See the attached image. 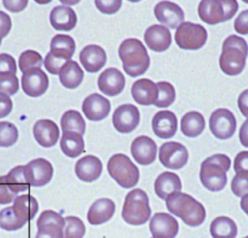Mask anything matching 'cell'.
Wrapping results in <instances>:
<instances>
[{"instance_id": "1", "label": "cell", "mask_w": 248, "mask_h": 238, "mask_svg": "<svg viewBox=\"0 0 248 238\" xmlns=\"http://www.w3.org/2000/svg\"><path fill=\"white\" fill-rule=\"evenodd\" d=\"M166 202L168 210L189 227H198L205 221V207L188 194L176 192L169 195Z\"/></svg>"}, {"instance_id": "2", "label": "cell", "mask_w": 248, "mask_h": 238, "mask_svg": "<svg viewBox=\"0 0 248 238\" xmlns=\"http://www.w3.org/2000/svg\"><path fill=\"white\" fill-rule=\"evenodd\" d=\"M119 53L124 71L130 77L142 75L150 67V59L147 49L139 39H125L119 47Z\"/></svg>"}, {"instance_id": "3", "label": "cell", "mask_w": 248, "mask_h": 238, "mask_svg": "<svg viewBox=\"0 0 248 238\" xmlns=\"http://www.w3.org/2000/svg\"><path fill=\"white\" fill-rule=\"evenodd\" d=\"M248 55V45L243 38L236 35L229 36L223 43L219 65L221 71L229 76L243 72Z\"/></svg>"}, {"instance_id": "4", "label": "cell", "mask_w": 248, "mask_h": 238, "mask_svg": "<svg viewBox=\"0 0 248 238\" xmlns=\"http://www.w3.org/2000/svg\"><path fill=\"white\" fill-rule=\"evenodd\" d=\"M230 166L231 160L225 154H216L205 159L200 172L202 185L211 192L222 190L227 185V172Z\"/></svg>"}, {"instance_id": "5", "label": "cell", "mask_w": 248, "mask_h": 238, "mask_svg": "<svg viewBox=\"0 0 248 238\" xmlns=\"http://www.w3.org/2000/svg\"><path fill=\"white\" fill-rule=\"evenodd\" d=\"M151 216L147 193L142 190L134 189L127 194L124 202L122 217L127 224L142 225Z\"/></svg>"}, {"instance_id": "6", "label": "cell", "mask_w": 248, "mask_h": 238, "mask_svg": "<svg viewBox=\"0 0 248 238\" xmlns=\"http://www.w3.org/2000/svg\"><path fill=\"white\" fill-rule=\"evenodd\" d=\"M108 171L112 178L126 189L134 188L140 179L138 167L123 153L113 155L108 163Z\"/></svg>"}, {"instance_id": "7", "label": "cell", "mask_w": 248, "mask_h": 238, "mask_svg": "<svg viewBox=\"0 0 248 238\" xmlns=\"http://www.w3.org/2000/svg\"><path fill=\"white\" fill-rule=\"evenodd\" d=\"M238 9V2L235 0L202 1L198 7V14L202 21L215 25L232 18Z\"/></svg>"}, {"instance_id": "8", "label": "cell", "mask_w": 248, "mask_h": 238, "mask_svg": "<svg viewBox=\"0 0 248 238\" xmlns=\"http://www.w3.org/2000/svg\"><path fill=\"white\" fill-rule=\"evenodd\" d=\"M207 39L206 29L201 25L192 22H183L175 33V40L181 49H201L206 43Z\"/></svg>"}, {"instance_id": "9", "label": "cell", "mask_w": 248, "mask_h": 238, "mask_svg": "<svg viewBox=\"0 0 248 238\" xmlns=\"http://www.w3.org/2000/svg\"><path fill=\"white\" fill-rule=\"evenodd\" d=\"M209 127L212 134L219 140L231 138L237 128V120L229 109H219L213 112L209 120Z\"/></svg>"}, {"instance_id": "10", "label": "cell", "mask_w": 248, "mask_h": 238, "mask_svg": "<svg viewBox=\"0 0 248 238\" xmlns=\"http://www.w3.org/2000/svg\"><path fill=\"white\" fill-rule=\"evenodd\" d=\"M189 153L186 147L176 142H167L160 146L159 160L167 169L179 170L187 163Z\"/></svg>"}, {"instance_id": "11", "label": "cell", "mask_w": 248, "mask_h": 238, "mask_svg": "<svg viewBox=\"0 0 248 238\" xmlns=\"http://www.w3.org/2000/svg\"><path fill=\"white\" fill-rule=\"evenodd\" d=\"M52 163L45 159H36L24 166L25 179L30 186L43 187L47 185L53 176Z\"/></svg>"}, {"instance_id": "12", "label": "cell", "mask_w": 248, "mask_h": 238, "mask_svg": "<svg viewBox=\"0 0 248 238\" xmlns=\"http://www.w3.org/2000/svg\"><path fill=\"white\" fill-rule=\"evenodd\" d=\"M65 218L52 210H46L37 220L36 238H63Z\"/></svg>"}, {"instance_id": "13", "label": "cell", "mask_w": 248, "mask_h": 238, "mask_svg": "<svg viewBox=\"0 0 248 238\" xmlns=\"http://www.w3.org/2000/svg\"><path fill=\"white\" fill-rule=\"evenodd\" d=\"M22 88L27 95L36 97L45 94L49 87V79L41 68L27 70L22 76Z\"/></svg>"}, {"instance_id": "14", "label": "cell", "mask_w": 248, "mask_h": 238, "mask_svg": "<svg viewBox=\"0 0 248 238\" xmlns=\"http://www.w3.org/2000/svg\"><path fill=\"white\" fill-rule=\"evenodd\" d=\"M140 121V111L134 105H122L116 109L113 115V127L122 134H128L134 131Z\"/></svg>"}, {"instance_id": "15", "label": "cell", "mask_w": 248, "mask_h": 238, "mask_svg": "<svg viewBox=\"0 0 248 238\" xmlns=\"http://www.w3.org/2000/svg\"><path fill=\"white\" fill-rule=\"evenodd\" d=\"M150 230L154 238H175L179 233V223L167 213H156L150 220Z\"/></svg>"}, {"instance_id": "16", "label": "cell", "mask_w": 248, "mask_h": 238, "mask_svg": "<svg viewBox=\"0 0 248 238\" xmlns=\"http://www.w3.org/2000/svg\"><path fill=\"white\" fill-rule=\"evenodd\" d=\"M155 16L160 23L170 29H176L185 20V13L180 6L169 1H163L156 4Z\"/></svg>"}, {"instance_id": "17", "label": "cell", "mask_w": 248, "mask_h": 238, "mask_svg": "<svg viewBox=\"0 0 248 238\" xmlns=\"http://www.w3.org/2000/svg\"><path fill=\"white\" fill-rule=\"evenodd\" d=\"M157 149L155 142L147 136H140L131 143L133 158L139 164L144 166L151 164L155 160Z\"/></svg>"}, {"instance_id": "18", "label": "cell", "mask_w": 248, "mask_h": 238, "mask_svg": "<svg viewBox=\"0 0 248 238\" xmlns=\"http://www.w3.org/2000/svg\"><path fill=\"white\" fill-rule=\"evenodd\" d=\"M111 110L110 101L101 95L94 93L83 102L82 111L90 121H100L106 119Z\"/></svg>"}, {"instance_id": "19", "label": "cell", "mask_w": 248, "mask_h": 238, "mask_svg": "<svg viewBox=\"0 0 248 238\" xmlns=\"http://www.w3.org/2000/svg\"><path fill=\"white\" fill-rule=\"evenodd\" d=\"M125 84V79L123 73L116 68H107L98 78V87L100 91L110 97L122 93Z\"/></svg>"}, {"instance_id": "20", "label": "cell", "mask_w": 248, "mask_h": 238, "mask_svg": "<svg viewBox=\"0 0 248 238\" xmlns=\"http://www.w3.org/2000/svg\"><path fill=\"white\" fill-rule=\"evenodd\" d=\"M144 42L155 52H164L171 44V34L166 26L155 24L147 28L144 33Z\"/></svg>"}, {"instance_id": "21", "label": "cell", "mask_w": 248, "mask_h": 238, "mask_svg": "<svg viewBox=\"0 0 248 238\" xmlns=\"http://www.w3.org/2000/svg\"><path fill=\"white\" fill-rule=\"evenodd\" d=\"M152 127L157 137L161 139L171 138L177 131V118L170 111H160L153 117Z\"/></svg>"}, {"instance_id": "22", "label": "cell", "mask_w": 248, "mask_h": 238, "mask_svg": "<svg viewBox=\"0 0 248 238\" xmlns=\"http://www.w3.org/2000/svg\"><path fill=\"white\" fill-rule=\"evenodd\" d=\"M75 172L80 180L93 182L101 176L103 163L99 158L93 155L84 156L76 163Z\"/></svg>"}, {"instance_id": "23", "label": "cell", "mask_w": 248, "mask_h": 238, "mask_svg": "<svg viewBox=\"0 0 248 238\" xmlns=\"http://www.w3.org/2000/svg\"><path fill=\"white\" fill-rule=\"evenodd\" d=\"M79 59L86 71L95 73L106 65L107 55L105 49L99 45H90L83 48Z\"/></svg>"}, {"instance_id": "24", "label": "cell", "mask_w": 248, "mask_h": 238, "mask_svg": "<svg viewBox=\"0 0 248 238\" xmlns=\"http://www.w3.org/2000/svg\"><path fill=\"white\" fill-rule=\"evenodd\" d=\"M158 88L149 79L137 80L131 87V94L136 103L141 106L155 104L158 97Z\"/></svg>"}, {"instance_id": "25", "label": "cell", "mask_w": 248, "mask_h": 238, "mask_svg": "<svg viewBox=\"0 0 248 238\" xmlns=\"http://www.w3.org/2000/svg\"><path fill=\"white\" fill-rule=\"evenodd\" d=\"M35 140L44 147H51L58 143L60 130L56 123L52 120L42 119L38 121L33 127Z\"/></svg>"}, {"instance_id": "26", "label": "cell", "mask_w": 248, "mask_h": 238, "mask_svg": "<svg viewBox=\"0 0 248 238\" xmlns=\"http://www.w3.org/2000/svg\"><path fill=\"white\" fill-rule=\"evenodd\" d=\"M116 211V204L109 198L97 200L90 207L87 220L93 225H100L111 220Z\"/></svg>"}, {"instance_id": "27", "label": "cell", "mask_w": 248, "mask_h": 238, "mask_svg": "<svg viewBox=\"0 0 248 238\" xmlns=\"http://www.w3.org/2000/svg\"><path fill=\"white\" fill-rule=\"evenodd\" d=\"M50 23L52 27L58 31L69 32L77 26V16L71 7L58 5L54 7L50 13Z\"/></svg>"}, {"instance_id": "28", "label": "cell", "mask_w": 248, "mask_h": 238, "mask_svg": "<svg viewBox=\"0 0 248 238\" xmlns=\"http://www.w3.org/2000/svg\"><path fill=\"white\" fill-rule=\"evenodd\" d=\"M182 185L176 174L166 172L159 175L155 182V191L160 199L166 201L169 195L181 192Z\"/></svg>"}, {"instance_id": "29", "label": "cell", "mask_w": 248, "mask_h": 238, "mask_svg": "<svg viewBox=\"0 0 248 238\" xmlns=\"http://www.w3.org/2000/svg\"><path fill=\"white\" fill-rule=\"evenodd\" d=\"M75 50V41L69 35L57 34L51 41L49 52L60 61L65 63L71 61Z\"/></svg>"}, {"instance_id": "30", "label": "cell", "mask_w": 248, "mask_h": 238, "mask_svg": "<svg viewBox=\"0 0 248 238\" xmlns=\"http://www.w3.org/2000/svg\"><path fill=\"white\" fill-rule=\"evenodd\" d=\"M12 207L16 217L26 223L34 218L39 211L37 201L29 194L17 196Z\"/></svg>"}, {"instance_id": "31", "label": "cell", "mask_w": 248, "mask_h": 238, "mask_svg": "<svg viewBox=\"0 0 248 238\" xmlns=\"http://www.w3.org/2000/svg\"><path fill=\"white\" fill-rule=\"evenodd\" d=\"M84 71L74 61H69L64 64L59 73L61 84L68 89H76L84 79Z\"/></svg>"}, {"instance_id": "32", "label": "cell", "mask_w": 248, "mask_h": 238, "mask_svg": "<svg viewBox=\"0 0 248 238\" xmlns=\"http://www.w3.org/2000/svg\"><path fill=\"white\" fill-rule=\"evenodd\" d=\"M60 145L65 156L75 159L84 152V140L83 135L76 131L62 132Z\"/></svg>"}, {"instance_id": "33", "label": "cell", "mask_w": 248, "mask_h": 238, "mask_svg": "<svg viewBox=\"0 0 248 238\" xmlns=\"http://www.w3.org/2000/svg\"><path fill=\"white\" fill-rule=\"evenodd\" d=\"M205 120L199 112L186 113L181 120V131L188 137H196L205 129Z\"/></svg>"}, {"instance_id": "34", "label": "cell", "mask_w": 248, "mask_h": 238, "mask_svg": "<svg viewBox=\"0 0 248 238\" xmlns=\"http://www.w3.org/2000/svg\"><path fill=\"white\" fill-rule=\"evenodd\" d=\"M237 231L234 220L227 217H217L211 223L210 228L213 238H235Z\"/></svg>"}, {"instance_id": "35", "label": "cell", "mask_w": 248, "mask_h": 238, "mask_svg": "<svg viewBox=\"0 0 248 238\" xmlns=\"http://www.w3.org/2000/svg\"><path fill=\"white\" fill-rule=\"evenodd\" d=\"M62 132L76 131L84 135L86 131V123L79 112L70 110L65 112L61 118Z\"/></svg>"}, {"instance_id": "36", "label": "cell", "mask_w": 248, "mask_h": 238, "mask_svg": "<svg viewBox=\"0 0 248 238\" xmlns=\"http://www.w3.org/2000/svg\"><path fill=\"white\" fill-rule=\"evenodd\" d=\"M23 169L24 166H16L5 176L7 187L14 193L24 192L30 187L25 179Z\"/></svg>"}, {"instance_id": "37", "label": "cell", "mask_w": 248, "mask_h": 238, "mask_svg": "<svg viewBox=\"0 0 248 238\" xmlns=\"http://www.w3.org/2000/svg\"><path fill=\"white\" fill-rule=\"evenodd\" d=\"M157 86L159 91L158 97L155 105L160 109L169 107L176 99L174 87L167 81H160L157 83Z\"/></svg>"}, {"instance_id": "38", "label": "cell", "mask_w": 248, "mask_h": 238, "mask_svg": "<svg viewBox=\"0 0 248 238\" xmlns=\"http://www.w3.org/2000/svg\"><path fill=\"white\" fill-rule=\"evenodd\" d=\"M26 224L16 217L12 206L7 207L0 211V227L3 230L15 231L22 228Z\"/></svg>"}, {"instance_id": "39", "label": "cell", "mask_w": 248, "mask_h": 238, "mask_svg": "<svg viewBox=\"0 0 248 238\" xmlns=\"http://www.w3.org/2000/svg\"><path fill=\"white\" fill-rule=\"evenodd\" d=\"M63 238H83L86 233V227L82 220L77 217L65 218Z\"/></svg>"}, {"instance_id": "40", "label": "cell", "mask_w": 248, "mask_h": 238, "mask_svg": "<svg viewBox=\"0 0 248 238\" xmlns=\"http://www.w3.org/2000/svg\"><path fill=\"white\" fill-rule=\"evenodd\" d=\"M18 139L17 127L8 121L0 122V147L13 146Z\"/></svg>"}, {"instance_id": "41", "label": "cell", "mask_w": 248, "mask_h": 238, "mask_svg": "<svg viewBox=\"0 0 248 238\" xmlns=\"http://www.w3.org/2000/svg\"><path fill=\"white\" fill-rule=\"evenodd\" d=\"M42 55L36 51L26 50L20 55L19 58V67L22 72L33 68H41L42 65Z\"/></svg>"}, {"instance_id": "42", "label": "cell", "mask_w": 248, "mask_h": 238, "mask_svg": "<svg viewBox=\"0 0 248 238\" xmlns=\"http://www.w3.org/2000/svg\"><path fill=\"white\" fill-rule=\"evenodd\" d=\"M232 191L237 197H243L248 194V172H237L231 184Z\"/></svg>"}, {"instance_id": "43", "label": "cell", "mask_w": 248, "mask_h": 238, "mask_svg": "<svg viewBox=\"0 0 248 238\" xmlns=\"http://www.w3.org/2000/svg\"><path fill=\"white\" fill-rule=\"evenodd\" d=\"M19 90V81L16 75H0V94L13 95Z\"/></svg>"}, {"instance_id": "44", "label": "cell", "mask_w": 248, "mask_h": 238, "mask_svg": "<svg viewBox=\"0 0 248 238\" xmlns=\"http://www.w3.org/2000/svg\"><path fill=\"white\" fill-rule=\"evenodd\" d=\"M17 73V65L16 60L8 54H0V75L13 74Z\"/></svg>"}, {"instance_id": "45", "label": "cell", "mask_w": 248, "mask_h": 238, "mask_svg": "<svg viewBox=\"0 0 248 238\" xmlns=\"http://www.w3.org/2000/svg\"><path fill=\"white\" fill-rule=\"evenodd\" d=\"M17 198V194L12 192L6 183L5 176H0V204H9Z\"/></svg>"}, {"instance_id": "46", "label": "cell", "mask_w": 248, "mask_h": 238, "mask_svg": "<svg viewBox=\"0 0 248 238\" xmlns=\"http://www.w3.org/2000/svg\"><path fill=\"white\" fill-rule=\"evenodd\" d=\"M122 1H95V5L101 13L112 15L117 13L122 7Z\"/></svg>"}, {"instance_id": "47", "label": "cell", "mask_w": 248, "mask_h": 238, "mask_svg": "<svg viewBox=\"0 0 248 238\" xmlns=\"http://www.w3.org/2000/svg\"><path fill=\"white\" fill-rule=\"evenodd\" d=\"M65 63H66L54 58L51 55L50 52H49L46 55V58L45 59V68L47 70L48 72L52 74H55V75L59 74L61 68L63 66Z\"/></svg>"}, {"instance_id": "48", "label": "cell", "mask_w": 248, "mask_h": 238, "mask_svg": "<svg viewBox=\"0 0 248 238\" xmlns=\"http://www.w3.org/2000/svg\"><path fill=\"white\" fill-rule=\"evenodd\" d=\"M234 29L242 35L248 34V10L241 12L234 20Z\"/></svg>"}, {"instance_id": "49", "label": "cell", "mask_w": 248, "mask_h": 238, "mask_svg": "<svg viewBox=\"0 0 248 238\" xmlns=\"http://www.w3.org/2000/svg\"><path fill=\"white\" fill-rule=\"evenodd\" d=\"M234 169L236 173L242 171L248 172V151L239 153L234 159Z\"/></svg>"}, {"instance_id": "50", "label": "cell", "mask_w": 248, "mask_h": 238, "mask_svg": "<svg viewBox=\"0 0 248 238\" xmlns=\"http://www.w3.org/2000/svg\"><path fill=\"white\" fill-rule=\"evenodd\" d=\"M12 21L9 15L0 11V35L1 38L5 37L11 30Z\"/></svg>"}, {"instance_id": "51", "label": "cell", "mask_w": 248, "mask_h": 238, "mask_svg": "<svg viewBox=\"0 0 248 238\" xmlns=\"http://www.w3.org/2000/svg\"><path fill=\"white\" fill-rule=\"evenodd\" d=\"M12 109L13 102L11 99L5 95L0 94V119L8 116Z\"/></svg>"}, {"instance_id": "52", "label": "cell", "mask_w": 248, "mask_h": 238, "mask_svg": "<svg viewBox=\"0 0 248 238\" xmlns=\"http://www.w3.org/2000/svg\"><path fill=\"white\" fill-rule=\"evenodd\" d=\"M4 7L12 13H18L26 8L28 1H3Z\"/></svg>"}, {"instance_id": "53", "label": "cell", "mask_w": 248, "mask_h": 238, "mask_svg": "<svg viewBox=\"0 0 248 238\" xmlns=\"http://www.w3.org/2000/svg\"><path fill=\"white\" fill-rule=\"evenodd\" d=\"M237 103L239 109L243 116L248 118V90H245L240 94Z\"/></svg>"}, {"instance_id": "54", "label": "cell", "mask_w": 248, "mask_h": 238, "mask_svg": "<svg viewBox=\"0 0 248 238\" xmlns=\"http://www.w3.org/2000/svg\"><path fill=\"white\" fill-rule=\"evenodd\" d=\"M240 140L242 144L248 148V119L243 123L240 128Z\"/></svg>"}, {"instance_id": "55", "label": "cell", "mask_w": 248, "mask_h": 238, "mask_svg": "<svg viewBox=\"0 0 248 238\" xmlns=\"http://www.w3.org/2000/svg\"><path fill=\"white\" fill-rule=\"evenodd\" d=\"M240 206H241L242 209H243L248 216V194L243 197L241 202H240Z\"/></svg>"}, {"instance_id": "56", "label": "cell", "mask_w": 248, "mask_h": 238, "mask_svg": "<svg viewBox=\"0 0 248 238\" xmlns=\"http://www.w3.org/2000/svg\"><path fill=\"white\" fill-rule=\"evenodd\" d=\"M1 39H2V38H1V35H0V45L1 44Z\"/></svg>"}, {"instance_id": "57", "label": "cell", "mask_w": 248, "mask_h": 238, "mask_svg": "<svg viewBox=\"0 0 248 238\" xmlns=\"http://www.w3.org/2000/svg\"><path fill=\"white\" fill-rule=\"evenodd\" d=\"M248 238V236H246V238Z\"/></svg>"}, {"instance_id": "58", "label": "cell", "mask_w": 248, "mask_h": 238, "mask_svg": "<svg viewBox=\"0 0 248 238\" xmlns=\"http://www.w3.org/2000/svg\"></svg>"}]
</instances>
